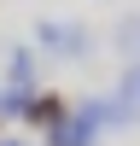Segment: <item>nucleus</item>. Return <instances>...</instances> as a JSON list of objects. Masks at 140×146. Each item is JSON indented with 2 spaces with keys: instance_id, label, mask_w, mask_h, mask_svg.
<instances>
[{
  "instance_id": "obj_1",
  "label": "nucleus",
  "mask_w": 140,
  "mask_h": 146,
  "mask_svg": "<svg viewBox=\"0 0 140 146\" xmlns=\"http://www.w3.org/2000/svg\"><path fill=\"white\" fill-rule=\"evenodd\" d=\"M105 117V105H88V117H76V123H58V129H47L53 135V146H93L99 135H93V123Z\"/></svg>"
},
{
  "instance_id": "obj_2",
  "label": "nucleus",
  "mask_w": 140,
  "mask_h": 146,
  "mask_svg": "<svg viewBox=\"0 0 140 146\" xmlns=\"http://www.w3.org/2000/svg\"><path fill=\"white\" fill-rule=\"evenodd\" d=\"M23 117H29V129H58L64 123V100H58V94H41V100H23Z\"/></svg>"
},
{
  "instance_id": "obj_3",
  "label": "nucleus",
  "mask_w": 140,
  "mask_h": 146,
  "mask_svg": "<svg viewBox=\"0 0 140 146\" xmlns=\"http://www.w3.org/2000/svg\"><path fill=\"white\" fill-rule=\"evenodd\" d=\"M0 146H23V140H0Z\"/></svg>"
}]
</instances>
